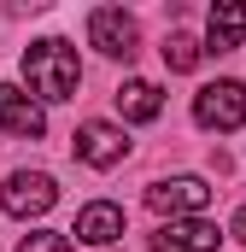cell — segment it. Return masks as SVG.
<instances>
[{"mask_svg":"<svg viewBox=\"0 0 246 252\" xmlns=\"http://www.w3.org/2000/svg\"><path fill=\"white\" fill-rule=\"evenodd\" d=\"M199 59H205V47H199L187 30H170V41H164V64H170V70H193Z\"/></svg>","mask_w":246,"mask_h":252,"instance_id":"12","label":"cell"},{"mask_svg":"<svg viewBox=\"0 0 246 252\" xmlns=\"http://www.w3.org/2000/svg\"><path fill=\"white\" fill-rule=\"evenodd\" d=\"M0 129H6V135H30V141H35V135L47 129L41 100H35V94H24L18 82H0Z\"/></svg>","mask_w":246,"mask_h":252,"instance_id":"9","label":"cell"},{"mask_svg":"<svg viewBox=\"0 0 246 252\" xmlns=\"http://www.w3.org/2000/svg\"><path fill=\"white\" fill-rule=\"evenodd\" d=\"M193 124H199V129H217V135L241 129L246 124V82H229V76L205 82V88L193 94Z\"/></svg>","mask_w":246,"mask_h":252,"instance_id":"2","label":"cell"},{"mask_svg":"<svg viewBox=\"0 0 246 252\" xmlns=\"http://www.w3.org/2000/svg\"><path fill=\"white\" fill-rule=\"evenodd\" d=\"M229 235H235V241H241V247H246V205H241V211H235V223H229Z\"/></svg>","mask_w":246,"mask_h":252,"instance_id":"14","label":"cell"},{"mask_svg":"<svg viewBox=\"0 0 246 252\" xmlns=\"http://www.w3.org/2000/svg\"><path fill=\"white\" fill-rule=\"evenodd\" d=\"M147 205L158 211V217H199L205 205H211V182L205 176H164V182H153L147 188Z\"/></svg>","mask_w":246,"mask_h":252,"instance_id":"4","label":"cell"},{"mask_svg":"<svg viewBox=\"0 0 246 252\" xmlns=\"http://www.w3.org/2000/svg\"><path fill=\"white\" fill-rule=\"evenodd\" d=\"M223 247V229L205 223V217H176V223H158L153 252H217Z\"/></svg>","mask_w":246,"mask_h":252,"instance_id":"7","label":"cell"},{"mask_svg":"<svg viewBox=\"0 0 246 252\" xmlns=\"http://www.w3.org/2000/svg\"><path fill=\"white\" fill-rule=\"evenodd\" d=\"M70 235H76L82 247H94V252L118 247V241H123V205H112V199H94V205H82Z\"/></svg>","mask_w":246,"mask_h":252,"instance_id":"8","label":"cell"},{"mask_svg":"<svg viewBox=\"0 0 246 252\" xmlns=\"http://www.w3.org/2000/svg\"><path fill=\"white\" fill-rule=\"evenodd\" d=\"M76 158L94 164V170H112V164L129 158V135L118 124H106V118H88V124L76 129Z\"/></svg>","mask_w":246,"mask_h":252,"instance_id":"6","label":"cell"},{"mask_svg":"<svg viewBox=\"0 0 246 252\" xmlns=\"http://www.w3.org/2000/svg\"><path fill=\"white\" fill-rule=\"evenodd\" d=\"M53 199H59V182L47 170H12L0 182V211H12V217H41V211H53Z\"/></svg>","mask_w":246,"mask_h":252,"instance_id":"3","label":"cell"},{"mask_svg":"<svg viewBox=\"0 0 246 252\" xmlns=\"http://www.w3.org/2000/svg\"><path fill=\"white\" fill-rule=\"evenodd\" d=\"M24 82H30V94H35L41 106L76 100V88H82V59H76V47L59 41V35L30 41V53H24Z\"/></svg>","mask_w":246,"mask_h":252,"instance_id":"1","label":"cell"},{"mask_svg":"<svg viewBox=\"0 0 246 252\" xmlns=\"http://www.w3.org/2000/svg\"><path fill=\"white\" fill-rule=\"evenodd\" d=\"M18 252H70V241L53 235V229H35V235H24V247H18Z\"/></svg>","mask_w":246,"mask_h":252,"instance_id":"13","label":"cell"},{"mask_svg":"<svg viewBox=\"0 0 246 252\" xmlns=\"http://www.w3.org/2000/svg\"><path fill=\"white\" fill-rule=\"evenodd\" d=\"M88 41H94L106 59H135L141 30H135V18H129L123 6H94V12H88Z\"/></svg>","mask_w":246,"mask_h":252,"instance_id":"5","label":"cell"},{"mask_svg":"<svg viewBox=\"0 0 246 252\" xmlns=\"http://www.w3.org/2000/svg\"><path fill=\"white\" fill-rule=\"evenodd\" d=\"M246 41V0H217L205 18V53H229Z\"/></svg>","mask_w":246,"mask_h":252,"instance_id":"10","label":"cell"},{"mask_svg":"<svg viewBox=\"0 0 246 252\" xmlns=\"http://www.w3.org/2000/svg\"><path fill=\"white\" fill-rule=\"evenodd\" d=\"M118 112H123V124H153L164 112V88L147 82V76H129L118 88Z\"/></svg>","mask_w":246,"mask_h":252,"instance_id":"11","label":"cell"}]
</instances>
